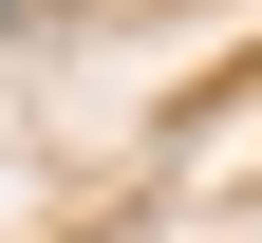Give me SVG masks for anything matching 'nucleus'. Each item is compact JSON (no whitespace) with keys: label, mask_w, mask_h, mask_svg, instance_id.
Wrapping results in <instances>:
<instances>
[{"label":"nucleus","mask_w":262,"mask_h":243,"mask_svg":"<svg viewBox=\"0 0 262 243\" xmlns=\"http://www.w3.org/2000/svg\"><path fill=\"white\" fill-rule=\"evenodd\" d=\"M0 19H19V0H0Z\"/></svg>","instance_id":"nucleus-1"}]
</instances>
